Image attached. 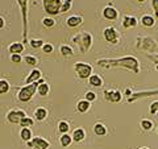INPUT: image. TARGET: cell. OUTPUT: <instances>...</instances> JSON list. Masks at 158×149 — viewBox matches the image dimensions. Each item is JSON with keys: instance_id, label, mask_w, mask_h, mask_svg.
<instances>
[{"instance_id": "obj_1", "label": "cell", "mask_w": 158, "mask_h": 149, "mask_svg": "<svg viewBox=\"0 0 158 149\" xmlns=\"http://www.w3.org/2000/svg\"><path fill=\"white\" fill-rule=\"evenodd\" d=\"M96 63L99 66L106 67V69L123 67L135 74L140 73V62H138V59L136 57H132V56H127L123 58H102V59H98Z\"/></svg>"}, {"instance_id": "obj_2", "label": "cell", "mask_w": 158, "mask_h": 149, "mask_svg": "<svg viewBox=\"0 0 158 149\" xmlns=\"http://www.w3.org/2000/svg\"><path fill=\"white\" fill-rule=\"evenodd\" d=\"M44 82H45V81H44L42 78H40L37 82L29 83V84H27V86L21 87V88H20V91H19V94H17V99H19L20 102H23V103L29 102L34 96V94H36L38 84H41Z\"/></svg>"}, {"instance_id": "obj_3", "label": "cell", "mask_w": 158, "mask_h": 149, "mask_svg": "<svg viewBox=\"0 0 158 149\" xmlns=\"http://www.w3.org/2000/svg\"><path fill=\"white\" fill-rule=\"evenodd\" d=\"M73 42H75L78 45L82 54H85L90 50L91 46H92V36H91V33H88V32L75 34V36L73 37Z\"/></svg>"}, {"instance_id": "obj_4", "label": "cell", "mask_w": 158, "mask_h": 149, "mask_svg": "<svg viewBox=\"0 0 158 149\" xmlns=\"http://www.w3.org/2000/svg\"><path fill=\"white\" fill-rule=\"evenodd\" d=\"M136 48L138 50H144V52H154L157 49V42L154 38H152L149 36H140L136 38Z\"/></svg>"}, {"instance_id": "obj_5", "label": "cell", "mask_w": 158, "mask_h": 149, "mask_svg": "<svg viewBox=\"0 0 158 149\" xmlns=\"http://www.w3.org/2000/svg\"><path fill=\"white\" fill-rule=\"evenodd\" d=\"M17 4L21 9V16H23V38L24 44L28 42L27 36H28V0H16Z\"/></svg>"}, {"instance_id": "obj_6", "label": "cell", "mask_w": 158, "mask_h": 149, "mask_svg": "<svg viewBox=\"0 0 158 149\" xmlns=\"http://www.w3.org/2000/svg\"><path fill=\"white\" fill-rule=\"evenodd\" d=\"M44 4V9L45 12L52 15V16H56L61 12V7L63 4V0H42Z\"/></svg>"}, {"instance_id": "obj_7", "label": "cell", "mask_w": 158, "mask_h": 149, "mask_svg": "<svg viewBox=\"0 0 158 149\" xmlns=\"http://www.w3.org/2000/svg\"><path fill=\"white\" fill-rule=\"evenodd\" d=\"M74 70L81 79H88L92 75V66L86 62H77L74 63Z\"/></svg>"}, {"instance_id": "obj_8", "label": "cell", "mask_w": 158, "mask_h": 149, "mask_svg": "<svg viewBox=\"0 0 158 149\" xmlns=\"http://www.w3.org/2000/svg\"><path fill=\"white\" fill-rule=\"evenodd\" d=\"M27 145L32 149H49L50 148V143L42 137H32V140L27 141Z\"/></svg>"}, {"instance_id": "obj_9", "label": "cell", "mask_w": 158, "mask_h": 149, "mask_svg": "<svg viewBox=\"0 0 158 149\" xmlns=\"http://www.w3.org/2000/svg\"><path fill=\"white\" fill-rule=\"evenodd\" d=\"M24 116H27V113L24 111H21V110H12V111H9L7 113V120L11 124H19L20 120H21Z\"/></svg>"}, {"instance_id": "obj_10", "label": "cell", "mask_w": 158, "mask_h": 149, "mask_svg": "<svg viewBox=\"0 0 158 149\" xmlns=\"http://www.w3.org/2000/svg\"><path fill=\"white\" fill-rule=\"evenodd\" d=\"M104 38L107 42H111L113 45H116L118 42V32L116 31L115 28H111L108 27L104 29Z\"/></svg>"}, {"instance_id": "obj_11", "label": "cell", "mask_w": 158, "mask_h": 149, "mask_svg": "<svg viewBox=\"0 0 158 149\" xmlns=\"http://www.w3.org/2000/svg\"><path fill=\"white\" fill-rule=\"evenodd\" d=\"M104 98H106V100L108 102H111V103H118V102H121V99H123V95H121V92L120 91H110V90H106L104 92Z\"/></svg>"}, {"instance_id": "obj_12", "label": "cell", "mask_w": 158, "mask_h": 149, "mask_svg": "<svg viewBox=\"0 0 158 149\" xmlns=\"http://www.w3.org/2000/svg\"><path fill=\"white\" fill-rule=\"evenodd\" d=\"M103 17H104L106 20H116L118 17V12H117L116 8L108 6V7H106L104 9H103Z\"/></svg>"}, {"instance_id": "obj_13", "label": "cell", "mask_w": 158, "mask_h": 149, "mask_svg": "<svg viewBox=\"0 0 158 149\" xmlns=\"http://www.w3.org/2000/svg\"><path fill=\"white\" fill-rule=\"evenodd\" d=\"M40 78H42V74H41V71L38 70V69H33V70L31 71V74L27 77V79H25V83L27 84H29V83H33V82H37Z\"/></svg>"}, {"instance_id": "obj_14", "label": "cell", "mask_w": 158, "mask_h": 149, "mask_svg": "<svg viewBox=\"0 0 158 149\" xmlns=\"http://www.w3.org/2000/svg\"><path fill=\"white\" fill-rule=\"evenodd\" d=\"M137 24H138L137 19L133 17V16H124V19H123V28H124V29L135 28Z\"/></svg>"}, {"instance_id": "obj_15", "label": "cell", "mask_w": 158, "mask_h": 149, "mask_svg": "<svg viewBox=\"0 0 158 149\" xmlns=\"http://www.w3.org/2000/svg\"><path fill=\"white\" fill-rule=\"evenodd\" d=\"M91 108V102L86 100V99H83V100H79L78 104H77V111L79 113H86L88 110Z\"/></svg>"}, {"instance_id": "obj_16", "label": "cell", "mask_w": 158, "mask_h": 149, "mask_svg": "<svg viewBox=\"0 0 158 149\" xmlns=\"http://www.w3.org/2000/svg\"><path fill=\"white\" fill-rule=\"evenodd\" d=\"M8 50L11 54H21L24 52V44L21 42H12L11 45H9Z\"/></svg>"}, {"instance_id": "obj_17", "label": "cell", "mask_w": 158, "mask_h": 149, "mask_svg": "<svg viewBox=\"0 0 158 149\" xmlns=\"http://www.w3.org/2000/svg\"><path fill=\"white\" fill-rule=\"evenodd\" d=\"M82 23H83V19H82L81 16H70V17H69V19L66 20L67 27H70V28L79 27Z\"/></svg>"}, {"instance_id": "obj_18", "label": "cell", "mask_w": 158, "mask_h": 149, "mask_svg": "<svg viewBox=\"0 0 158 149\" xmlns=\"http://www.w3.org/2000/svg\"><path fill=\"white\" fill-rule=\"evenodd\" d=\"M85 137H86V132L83 128H77L75 131H74L73 133V141H75V143H81L85 140Z\"/></svg>"}, {"instance_id": "obj_19", "label": "cell", "mask_w": 158, "mask_h": 149, "mask_svg": "<svg viewBox=\"0 0 158 149\" xmlns=\"http://www.w3.org/2000/svg\"><path fill=\"white\" fill-rule=\"evenodd\" d=\"M20 137H21V140L23 141H29V140H32V131H31V128L29 127H23L21 128V131H20Z\"/></svg>"}, {"instance_id": "obj_20", "label": "cell", "mask_w": 158, "mask_h": 149, "mask_svg": "<svg viewBox=\"0 0 158 149\" xmlns=\"http://www.w3.org/2000/svg\"><path fill=\"white\" fill-rule=\"evenodd\" d=\"M46 117H48V111L45 110V108L40 107L34 111V119H36L37 121H42V120H45Z\"/></svg>"}, {"instance_id": "obj_21", "label": "cell", "mask_w": 158, "mask_h": 149, "mask_svg": "<svg viewBox=\"0 0 158 149\" xmlns=\"http://www.w3.org/2000/svg\"><path fill=\"white\" fill-rule=\"evenodd\" d=\"M94 132H95L96 136H106L107 135V127L102 123H96L94 126Z\"/></svg>"}, {"instance_id": "obj_22", "label": "cell", "mask_w": 158, "mask_h": 149, "mask_svg": "<svg viewBox=\"0 0 158 149\" xmlns=\"http://www.w3.org/2000/svg\"><path fill=\"white\" fill-rule=\"evenodd\" d=\"M59 143H61V145L63 148L70 147V144L73 143V136H70L69 133H62L61 138H59Z\"/></svg>"}, {"instance_id": "obj_23", "label": "cell", "mask_w": 158, "mask_h": 149, "mask_svg": "<svg viewBox=\"0 0 158 149\" xmlns=\"http://www.w3.org/2000/svg\"><path fill=\"white\" fill-rule=\"evenodd\" d=\"M49 91H50V87H49V84L46 82H44L41 84H38V87H37V92H38V95L40 96H46Z\"/></svg>"}, {"instance_id": "obj_24", "label": "cell", "mask_w": 158, "mask_h": 149, "mask_svg": "<svg viewBox=\"0 0 158 149\" xmlns=\"http://www.w3.org/2000/svg\"><path fill=\"white\" fill-rule=\"evenodd\" d=\"M141 24L144 27H148V28H150V27H154V24H156V20L153 16H149V15H145V16H142L141 19Z\"/></svg>"}, {"instance_id": "obj_25", "label": "cell", "mask_w": 158, "mask_h": 149, "mask_svg": "<svg viewBox=\"0 0 158 149\" xmlns=\"http://www.w3.org/2000/svg\"><path fill=\"white\" fill-rule=\"evenodd\" d=\"M88 82H90V84L94 87H100L103 84V79L99 75H96V74H92V75L88 78Z\"/></svg>"}, {"instance_id": "obj_26", "label": "cell", "mask_w": 158, "mask_h": 149, "mask_svg": "<svg viewBox=\"0 0 158 149\" xmlns=\"http://www.w3.org/2000/svg\"><path fill=\"white\" fill-rule=\"evenodd\" d=\"M11 90V84L6 79H0V95H4Z\"/></svg>"}, {"instance_id": "obj_27", "label": "cell", "mask_w": 158, "mask_h": 149, "mask_svg": "<svg viewBox=\"0 0 158 149\" xmlns=\"http://www.w3.org/2000/svg\"><path fill=\"white\" fill-rule=\"evenodd\" d=\"M59 53L62 54L63 57H73V49L69 46V45H61V48H59Z\"/></svg>"}, {"instance_id": "obj_28", "label": "cell", "mask_w": 158, "mask_h": 149, "mask_svg": "<svg viewBox=\"0 0 158 149\" xmlns=\"http://www.w3.org/2000/svg\"><path fill=\"white\" fill-rule=\"evenodd\" d=\"M19 124H20L21 127H32L33 124H34V120H33L32 117H29V116H24L21 120H20Z\"/></svg>"}, {"instance_id": "obj_29", "label": "cell", "mask_w": 158, "mask_h": 149, "mask_svg": "<svg viewBox=\"0 0 158 149\" xmlns=\"http://www.w3.org/2000/svg\"><path fill=\"white\" fill-rule=\"evenodd\" d=\"M58 131L61 133H69V131H70V126H69L67 121H59L58 123Z\"/></svg>"}, {"instance_id": "obj_30", "label": "cell", "mask_w": 158, "mask_h": 149, "mask_svg": "<svg viewBox=\"0 0 158 149\" xmlns=\"http://www.w3.org/2000/svg\"><path fill=\"white\" fill-rule=\"evenodd\" d=\"M44 44H45V42H44L42 40H40V38H38V40L33 38V40H31V41H29V45H31L33 49H40V48H42Z\"/></svg>"}, {"instance_id": "obj_31", "label": "cell", "mask_w": 158, "mask_h": 149, "mask_svg": "<svg viewBox=\"0 0 158 149\" xmlns=\"http://www.w3.org/2000/svg\"><path fill=\"white\" fill-rule=\"evenodd\" d=\"M71 6H73V0H63V4H62V7H61V13L70 11Z\"/></svg>"}, {"instance_id": "obj_32", "label": "cell", "mask_w": 158, "mask_h": 149, "mask_svg": "<svg viewBox=\"0 0 158 149\" xmlns=\"http://www.w3.org/2000/svg\"><path fill=\"white\" fill-rule=\"evenodd\" d=\"M141 127H142V130L144 131H150L153 128V121L144 119V120H141Z\"/></svg>"}, {"instance_id": "obj_33", "label": "cell", "mask_w": 158, "mask_h": 149, "mask_svg": "<svg viewBox=\"0 0 158 149\" xmlns=\"http://www.w3.org/2000/svg\"><path fill=\"white\" fill-rule=\"evenodd\" d=\"M24 61H25L28 65H31V66H36L38 63V59L36 57H33V56H27L25 58H24Z\"/></svg>"}, {"instance_id": "obj_34", "label": "cell", "mask_w": 158, "mask_h": 149, "mask_svg": "<svg viewBox=\"0 0 158 149\" xmlns=\"http://www.w3.org/2000/svg\"><path fill=\"white\" fill-rule=\"evenodd\" d=\"M42 24H44V27H46V28H52V27L56 25V21L50 17H45L42 20Z\"/></svg>"}, {"instance_id": "obj_35", "label": "cell", "mask_w": 158, "mask_h": 149, "mask_svg": "<svg viewBox=\"0 0 158 149\" xmlns=\"http://www.w3.org/2000/svg\"><path fill=\"white\" fill-rule=\"evenodd\" d=\"M41 49H42V52L45 53V54H50V53H53V50H54V48H53L52 44H48V42L44 44V46H42Z\"/></svg>"}, {"instance_id": "obj_36", "label": "cell", "mask_w": 158, "mask_h": 149, "mask_svg": "<svg viewBox=\"0 0 158 149\" xmlns=\"http://www.w3.org/2000/svg\"><path fill=\"white\" fill-rule=\"evenodd\" d=\"M11 61L13 63H21V61H23L21 54H11Z\"/></svg>"}, {"instance_id": "obj_37", "label": "cell", "mask_w": 158, "mask_h": 149, "mask_svg": "<svg viewBox=\"0 0 158 149\" xmlns=\"http://www.w3.org/2000/svg\"><path fill=\"white\" fill-rule=\"evenodd\" d=\"M85 98H86V100H88V102H94L96 99V94L92 92V91H87Z\"/></svg>"}, {"instance_id": "obj_38", "label": "cell", "mask_w": 158, "mask_h": 149, "mask_svg": "<svg viewBox=\"0 0 158 149\" xmlns=\"http://www.w3.org/2000/svg\"><path fill=\"white\" fill-rule=\"evenodd\" d=\"M149 112L152 113V115H154V113H157V112H158V102H153V103L150 104Z\"/></svg>"}, {"instance_id": "obj_39", "label": "cell", "mask_w": 158, "mask_h": 149, "mask_svg": "<svg viewBox=\"0 0 158 149\" xmlns=\"http://www.w3.org/2000/svg\"><path fill=\"white\" fill-rule=\"evenodd\" d=\"M152 7H153V11H154L156 17H158V0H152Z\"/></svg>"}, {"instance_id": "obj_40", "label": "cell", "mask_w": 158, "mask_h": 149, "mask_svg": "<svg viewBox=\"0 0 158 149\" xmlns=\"http://www.w3.org/2000/svg\"><path fill=\"white\" fill-rule=\"evenodd\" d=\"M146 57L149 58V59H152L153 62L158 63V54H146Z\"/></svg>"}, {"instance_id": "obj_41", "label": "cell", "mask_w": 158, "mask_h": 149, "mask_svg": "<svg viewBox=\"0 0 158 149\" xmlns=\"http://www.w3.org/2000/svg\"><path fill=\"white\" fill-rule=\"evenodd\" d=\"M3 28H4V19L0 17V29H3Z\"/></svg>"}, {"instance_id": "obj_42", "label": "cell", "mask_w": 158, "mask_h": 149, "mask_svg": "<svg viewBox=\"0 0 158 149\" xmlns=\"http://www.w3.org/2000/svg\"><path fill=\"white\" fill-rule=\"evenodd\" d=\"M125 94H127V95H132V94H131V90H129V88H127V90H125Z\"/></svg>"}, {"instance_id": "obj_43", "label": "cell", "mask_w": 158, "mask_h": 149, "mask_svg": "<svg viewBox=\"0 0 158 149\" xmlns=\"http://www.w3.org/2000/svg\"><path fill=\"white\" fill-rule=\"evenodd\" d=\"M138 149H149V148H146V147H142V148H138Z\"/></svg>"}, {"instance_id": "obj_44", "label": "cell", "mask_w": 158, "mask_h": 149, "mask_svg": "<svg viewBox=\"0 0 158 149\" xmlns=\"http://www.w3.org/2000/svg\"><path fill=\"white\" fill-rule=\"evenodd\" d=\"M156 70H157V73H158V63H157V65H156Z\"/></svg>"}, {"instance_id": "obj_45", "label": "cell", "mask_w": 158, "mask_h": 149, "mask_svg": "<svg viewBox=\"0 0 158 149\" xmlns=\"http://www.w3.org/2000/svg\"><path fill=\"white\" fill-rule=\"evenodd\" d=\"M137 2H140V3H144V2H145V0H137Z\"/></svg>"}, {"instance_id": "obj_46", "label": "cell", "mask_w": 158, "mask_h": 149, "mask_svg": "<svg viewBox=\"0 0 158 149\" xmlns=\"http://www.w3.org/2000/svg\"><path fill=\"white\" fill-rule=\"evenodd\" d=\"M157 133H158V128H157Z\"/></svg>"}]
</instances>
